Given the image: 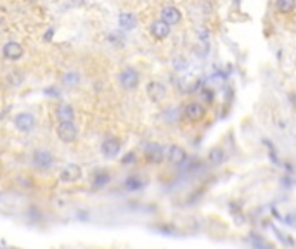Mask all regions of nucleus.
I'll return each instance as SVG.
<instances>
[{
	"label": "nucleus",
	"instance_id": "obj_5",
	"mask_svg": "<svg viewBox=\"0 0 296 249\" xmlns=\"http://www.w3.org/2000/svg\"><path fill=\"white\" fill-rule=\"evenodd\" d=\"M54 163V156L50 154L49 151H43V149H37L35 152H33V165L37 166V168L40 169H47L50 168Z\"/></svg>",
	"mask_w": 296,
	"mask_h": 249
},
{
	"label": "nucleus",
	"instance_id": "obj_11",
	"mask_svg": "<svg viewBox=\"0 0 296 249\" xmlns=\"http://www.w3.org/2000/svg\"><path fill=\"white\" fill-rule=\"evenodd\" d=\"M120 149H122V142H120L118 138H115V137L106 138V140L102 142V145H101V151H102V154H104L106 158H115V156H118Z\"/></svg>",
	"mask_w": 296,
	"mask_h": 249
},
{
	"label": "nucleus",
	"instance_id": "obj_23",
	"mask_svg": "<svg viewBox=\"0 0 296 249\" xmlns=\"http://www.w3.org/2000/svg\"><path fill=\"white\" fill-rule=\"evenodd\" d=\"M133 159V154H130L128 158H123V163H128V161H132Z\"/></svg>",
	"mask_w": 296,
	"mask_h": 249
},
{
	"label": "nucleus",
	"instance_id": "obj_22",
	"mask_svg": "<svg viewBox=\"0 0 296 249\" xmlns=\"http://www.w3.org/2000/svg\"><path fill=\"white\" fill-rule=\"evenodd\" d=\"M52 35H54V28H52V30H49V31H47V35H45V40L49 42L50 38H52Z\"/></svg>",
	"mask_w": 296,
	"mask_h": 249
},
{
	"label": "nucleus",
	"instance_id": "obj_18",
	"mask_svg": "<svg viewBox=\"0 0 296 249\" xmlns=\"http://www.w3.org/2000/svg\"><path fill=\"white\" fill-rule=\"evenodd\" d=\"M63 83L66 86H77L78 83H80V75H78V73H75V71L66 73V75L63 76Z\"/></svg>",
	"mask_w": 296,
	"mask_h": 249
},
{
	"label": "nucleus",
	"instance_id": "obj_1",
	"mask_svg": "<svg viewBox=\"0 0 296 249\" xmlns=\"http://www.w3.org/2000/svg\"><path fill=\"white\" fill-rule=\"evenodd\" d=\"M139 82H140V75L133 68H127L120 73V85H122L125 90L137 88V86H139Z\"/></svg>",
	"mask_w": 296,
	"mask_h": 249
},
{
	"label": "nucleus",
	"instance_id": "obj_16",
	"mask_svg": "<svg viewBox=\"0 0 296 249\" xmlns=\"http://www.w3.org/2000/svg\"><path fill=\"white\" fill-rule=\"evenodd\" d=\"M109 180H111V175H109L108 171H104V169H99V171L94 175V182L92 183H94L95 189H101V187H104Z\"/></svg>",
	"mask_w": 296,
	"mask_h": 249
},
{
	"label": "nucleus",
	"instance_id": "obj_2",
	"mask_svg": "<svg viewBox=\"0 0 296 249\" xmlns=\"http://www.w3.org/2000/svg\"><path fill=\"white\" fill-rule=\"evenodd\" d=\"M57 137L61 138V142L64 144H71V142L77 140L78 137V128L75 126V123H59L57 126Z\"/></svg>",
	"mask_w": 296,
	"mask_h": 249
},
{
	"label": "nucleus",
	"instance_id": "obj_4",
	"mask_svg": "<svg viewBox=\"0 0 296 249\" xmlns=\"http://www.w3.org/2000/svg\"><path fill=\"white\" fill-rule=\"evenodd\" d=\"M82 178V168L78 165H68L61 169L59 173V180L64 183H73L77 180Z\"/></svg>",
	"mask_w": 296,
	"mask_h": 249
},
{
	"label": "nucleus",
	"instance_id": "obj_14",
	"mask_svg": "<svg viewBox=\"0 0 296 249\" xmlns=\"http://www.w3.org/2000/svg\"><path fill=\"white\" fill-rule=\"evenodd\" d=\"M168 159H170V163H173V165H182V163L187 159V152H185L180 145H171V147L168 149Z\"/></svg>",
	"mask_w": 296,
	"mask_h": 249
},
{
	"label": "nucleus",
	"instance_id": "obj_19",
	"mask_svg": "<svg viewBox=\"0 0 296 249\" xmlns=\"http://www.w3.org/2000/svg\"><path fill=\"white\" fill-rule=\"evenodd\" d=\"M223 158H225V154L222 152V149H211V151H210L208 159L211 165H220V163L223 161Z\"/></svg>",
	"mask_w": 296,
	"mask_h": 249
},
{
	"label": "nucleus",
	"instance_id": "obj_21",
	"mask_svg": "<svg viewBox=\"0 0 296 249\" xmlns=\"http://www.w3.org/2000/svg\"><path fill=\"white\" fill-rule=\"evenodd\" d=\"M201 97H203V100H205V102H208V104L213 102V92H211V90H203Z\"/></svg>",
	"mask_w": 296,
	"mask_h": 249
},
{
	"label": "nucleus",
	"instance_id": "obj_12",
	"mask_svg": "<svg viewBox=\"0 0 296 249\" xmlns=\"http://www.w3.org/2000/svg\"><path fill=\"white\" fill-rule=\"evenodd\" d=\"M151 35H153L156 40H165V38L170 35V26H168L165 21H154L151 24Z\"/></svg>",
	"mask_w": 296,
	"mask_h": 249
},
{
	"label": "nucleus",
	"instance_id": "obj_20",
	"mask_svg": "<svg viewBox=\"0 0 296 249\" xmlns=\"http://www.w3.org/2000/svg\"><path fill=\"white\" fill-rule=\"evenodd\" d=\"M125 187L130 190H135V189H139V187H142V182H139L137 176H130V178L125 182Z\"/></svg>",
	"mask_w": 296,
	"mask_h": 249
},
{
	"label": "nucleus",
	"instance_id": "obj_7",
	"mask_svg": "<svg viewBox=\"0 0 296 249\" xmlns=\"http://www.w3.org/2000/svg\"><path fill=\"white\" fill-rule=\"evenodd\" d=\"M180 19H182V12L177 9V7H173V5L163 7V10H161V21H165L168 26L178 24L180 23Z\"/></svg>",
	"mask_w": 296,
	"mask_h": 249
},
{
	"label": "nucleus",
	"instance_id": "obj_6",
	"mask_svg": "<svg viewBox=\"0 0 296 249\" xmlns=\"http://www.w3.org/2000/svg\"><path fill=\"white\" fill-rule=\"evenodd\" d=\"M184 114H185V118H187L189 121L196 123V121H201L203 118H205L206 109H205V106H203V104L191 102V104H187V106H185Z\"/></svg>",
	"mask_w": 296,
	"mask_h": 249
},
{
	"label": "nucleus",
	"instance_id": "obj_17",
	"mask_svg": "<svg viewBox=\"0 0 296 249\" xmlns=\"http://www.w3.org/2000/svg\"><path fill=\"white\" fill-rule=\"evenodd\" d=\"M275 7H277L279 12L288 14V12H291V10H295V7H296V0H277V3H275Z\"/></svg>",
	"mask_w": 296,
	"mask_h": 249
},
{
	"label": "nucleus",
	"instance_id": "obj_15",
	"mask_svg": "<svg viewBox=\"0 0 296 249\" xmlns=\"http://www.w3.org/2000/svg\"><path fill=\"white\" fill-rule=\"evenodd\" d=\"M118 23H120V26L123 28V30H133V28L137 26V16L135 14H132V12H123V14H120V17H118Z\"/></svg>",
	"mask_w": 296,
	"mask_h": 249
},
{
	"label": "nucleus",
	"instance_id": "obj_9",
	"mask_svg": "<svg viewBox=\"0 0 296 249\" xmlns=\"http://www.w3.org/2000/svg\"><path fill=\"white\" fill-rule=\"evenodd\" d=\"M2 54H4V57L9 59V61H18V59L23 57L25 50H23V47L18 42H7V43L4 45V48H2Z\"/></svg>",
	"mask_w": 296,
	"mask_h": 249
},
{
	"label": "nucleus",
	"instance_id": "obj_10",
	"mask_svg": "<svg viewBox=\"0 0 296 249\" xmlns=\"http://www.w3.org/2000/svg\"><path fill=\"white\" fill-rule=\"evenodd\" d=\"M147 97H149L153 102H161V100L167 97V88H165L163 83L151 82L149 85H147Z\"/></svg>",
	"mask_w": 296,
	"mask_h": 249
},
{
	"label": "nucleus",
	"instance_id": "obj_8",
	"mask_svg": "<svg viewBox=\"0 0 296 249\" xmlns=\"http://www.w3.org/2000/svg\"><path fill=\"white\" fill-rule=\"evenodd\" d=\"M146 159L153 165H160L161 161L165 159V149L158 144H149L146 147V152H144Z\"/></svg>",
	"mask_w": 296,
	"mask_h": 249
},
{
	"label": "nucleus",
	"instance_id": "obj_3",
	"mask_svg": "<svg viewBox=\"0 0 296 249\" xmlns=\"http://www.w3.org/2000/svg\"><path fill=\"white\" fill-rule=\"evenodd\" d=\"M35 124H37V120H35V116H33L32 113H19V114H16L14 126L18 128L19 131H23V133H28V131H32L33 128H35Z\"/></svg>",
	"mask_w": 296,
	"mask_h": 249
},
{
	"label": "nucleus",
	"instance_id": "obj_13",
	"mask_svg": "<svg viewBox=\"0 0 296 249\" xmlns=\"http://www.w3.org/2000/svg\"><path fill=\"white\" fill-rule=\"evenodd\" d=\"M56 116L59 120V123H71L75 120V111L70 104H61L56 109Z\"/></svg>",
	"mask_w": 296,
	"mask_h": 249
}]
</instances>
